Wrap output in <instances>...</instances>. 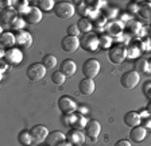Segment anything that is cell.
Segmentation results:
<instances>
[{
    "mask_svg": "<svg viewBox=\"0 0 151 146\" xmlns=\"http://www.w3.org/2000/svg\"><path fill=\"white\" fill-rule=\"evenodd\" d=\"M18 141H19V143H20L22 146H31L32 142H34L31 133H30L28 130L20 131V133H19V135H18Z\"/></svg>",
    "mask_w": 151,
    "mask_h": 146,
    "instance_id": "obj_25",
    "label": "cell"
},
{
    "mask_svg": "<svg viewBox=\"0 0 151 146\" xmlns=\"http://www.w3.org/2000/svg\"><path fill=\"white\" fill-rule=\"evenodd\" d=\"M99 42H100V48L101 49H108L109 50L112 46V37L111 35H108L107 33L105 34H101L100 37H99Z\"/></svg>",
    "mask_w": 151,
    "mask_h": 146,
    "instance_id": "obj_31",
    "label": "cell"
},
{
    "mask_svg": "<svg viewBox=\"0 0 151 146\" xmlns=\"http://www.w3.org/2000/svg\"><path fill=\"white\" fill-rule=\"evenodd\" d=\"M51 81H53L55 85H62L66 81V76L61 70H55V72H53V74H51Z\"/></svg>",
    "mask_w": 151,
    "mask_h": 146,
    "instance_id": "obj_32",
    "label": "cell"
},
{
    "mask_svg": "<svg viewBox=\"0 0 151 146\" xmlns=\"http://www.w3.org/2000/svg\"><path fill=\"white\" fill-rule=\"evenodd\" d=\"M77 103L73 100L70 96H61L58 99V108H60V111L62 112L63 115H69V114H73V112L77 111Z\"/></svg>",
    "mask_w": 151,
    "mask_h": 146,
    "instance_id": "obj_7",
    "label": "cell"
},
{
    "mask_svg": "<svg viewBox=\"0 0 151 146\" xmlns=\"http://www.w3.org/2000/svg\"><path fill=\"white\" fill-rule=\"evenodd\" d=\"M81 46V42L77 37H70V35H66L65 38L61 41V48L63 51L66 53H74L77 51Z\"/></svg>",
    "mask_w": 151,
    "mask_h": 146,
    "instance_id": "obj_9",
    "label": "cell"
},
{
    "mask_svg": "<svg viewBox=\"0 0 151 146\" xmlns=\"http://www.w3.org/2000/svg\"><path fill=\"white\" fill-rule=\"evenodd\" d=\"M18 16L19 15L15 8L1 10V23H3V25H12L14 20H15Z\"/></svg>",
    "mask_w": 151,
    "mask_h": 146,
    "instance_id": "obj_22",
    "label": "cell"
},
{
    "mask_svg": "<svg viewBox=\"0 0 151 146\" xmlns=\"http://www.w3.org/2000/svg\"><path fill=\"white\" fill-rule=\"evenodd\" d=\"M92 23H93V29L103 31V30H105V27H107V18L104 15H99L94 20H92Z\"/></svg>",
    "mask_w": 151,
    "mask_h": 146,
    "instance_id": "obj_30",
    "label": "cell"
},
{
    "mask_svg": "<svg viewBox=\"0 0 151 146\" xmlns=\"http://www.w3.org/2000/svg\"><path fill=\"white\" fill-rule=\"evenodd\" d=\"M80 33L81 31H80L77 25H70L69 27H68V35H70V37H77V38H78Z\"/></svg>",
    "mask_w": 151,
    "mask_h": 146,
    "instance_id": "obj_36",
    "label": "cell"
},
{
    "mask_svg": "<svg viewBox=\"0 0 151 146\" xmlns=\"http://www.w3.org/2000/svg\"><path fill=\"white\" fill-rule=\"evenodd\" d=\"M53 12L60 19H70L76 14V7L70 1H57Z\"/></svg>",
    "mask_w": 151,
    "mask_h": 146,
    "instance_id": "obj_1",
    "label": "cell"
},
{
    "mask_svg": "<svg viewBox=\"0 0 151 146\" xmlns=\"http://www.w3.org/2000/svg\"><path fill=\"white\" fill-rule=\"evenodd\" d=\"M78 6H77V12L80 14L81 16H89V11H91V7L86 6V3L85 1H78Z\"/></svg>",
    "mask_w": 151,
    "mask_h": 146,
    "instance_id": "obj_34",
    "label": "cell"
},
{
    "mask_svg": "<svg viewBox=\"0 0 151 146\" xmlns=\"http://www.w3.org/2000/svg\"><path fill=\"white\" fill-rule=\"evenodd\" d=\"M139 115H140V118H142V119H145V118L150 116L151 114L147 111V110H146V108H143V110H140V111H139Z\"/></svg>",
    "mask_w": 151,
    "mask_h": 146,
    "instance_id": "obj_43",
    "label": "cell"
},
{
    "mask_svg": "<svg viewBox=\"0 0 151 146\" xmlns=\"http://www.w3.org/2000/svg\"><path fill=\"white\" fill-rule=\"evenodd\" d=\"M100 68H101V65L96 58H88V60L82 64V73H84L85 79L93 80L100 73Z\"/></svg>",
    "mask_w": 151,
    "mask_h": 146,
    "instance_id": "obj_3",
    "label": "cell"
},
{
    "mask_svg": "<svg viewBox=\"0 0 151 146\" xmlns=\"http://www.w3.org/2000/svg\"><path fill=\"white\" fill-rule=\"evenodd\" d=\"M140 123H142V118H140V115H139V112L129 111L124 115V124L128 126L129 129L136 127V126H140Z\"/></svg>",
    "mask_w": 151,
    "mask_h": 146,
    "instance_id": "obj_17",
    "label": "cell"
},
{
    "mask_svg": "<svg viewBox=\"0 0 151 146\" xmlns=\"http://www.w3.org/2000/svg\"><path fill=\"white\" fill-rule=\"evenodd\" d=\"M96 89V84L92 79H82L78 83V92L84 96H89L94 92Z\"/></svg>",
    "mask_w": 151,
    "mask_h": 146,
    "instance_id": "obj_16",
    "label": "cell"
},
{
    "mask_svg": "<svg viewBox=\"0 0 151 146\" xmlns=\"http://www.w3.org/2000/svg\"><path fill=\"white\" fill-rule=\"evenodd\" d=\"M15 39H16V45H18L19 48L24 49V50H27V49L31 48L32 41H34V39H32V35L28 31H26V30L16 31L15 33Z\"/></svg>",
    "mask_w": 151,
    "mask_h": 146,
    "instance_id": "obj_8",
    "label": "cell"
},
{
    "mask_svg": "<svg viewBox=\"0 0 151 146\" xmlns=\"http://www.w3.org/2000/svg\"><path fill=\"white\" fill-rule=\"evenodd\" d=\"M146 3H147V4H148V6H150V7H151V0H147V1H146Z\"/></svg>",
    "mask_w": 151,
    "mask_h": 146,
    "instance_id": "obj_46",
    "label": "cell"
},
{
    "mask_svg": "<svg viewBox=\"0 0 151 146\" xmlns=\"http://www.w3.org/2000/svg\"><path fill=\"white\" fill-rule=\"evenodd\" d=\"M142 126L145 127L146 130L151 131V115L147 116V118H145V119H142Z\"/></svg>",
    "mask_w": 151,
    "mask_h": 146,
    "instance_id": "obj_40",
    "label": "cell"
},
{
    "mask_svg": "<svg viewBox=\"0 0 151 146\" xmlns=\"http://www.w3.org/2000/svg\"><path fill=\"white\" fill-rule=\"evenodd\" d=\"M77 26H78L80 31L84 33V34L92 33V30H93V23H92V20L89 18H81L78 20V23H77Z\"/></svg>",
    "mask_w": 151,
    "mask_h": 146,
    "instance_id": "obj_26",
    "label": "cell"
},
{
    "mask_svg": "<svg viewBox=\"0 0 151 146\" xmlns=\"http://www.w3.org/2000/svg\"><path fill=\"white\" fill-rule=\"evenodd\" d=\"M81 48L86 51H96L100 48V42H99V35L94 33H88L84 34L81 38Z\"/></svg>",
    "mask_w": 151,
    "mask_h": 146,
    "instance_id": "obj_6",
    "label": "cell"
},
{
    "mask_svg": "<svg viewBox=\"0 0 151 146\" xmlns=\"http://www.w3.org/2000/svg\"><path fill=\"white\" fill-rule=\"evenodd\" d=\"M127 58V46L124 43H116L108 50V60L112 64H122Z\"/></svg>",
    "mask_w": 151,
    "mask_h": 146,
    "instance_id": "obj_2",
    "label": "cell"
},
{
    "mask_svg": "<svg viewBox=\"0 0 151 146\" xmlns=\"http://www.w3.org/2000/svg\"><path fill=\"white\" fill-rule=\"evenodd\" d=\"M147 137V130H146L143 126H136L132 127L131 131H129V139L135 143H140L146 139Z\"/></svg>",
    "mask_w": 151,
    "mask_h": 146,
    "instance_id": "obj_14",
    "label": "cell"
},
{
    "mask_svg": "<svg viewBox=\"0 0 151 146\" xmlns=\"http://www.w3.org/2000/svg\"><path fill=\"white\" fill-rule=\"evenodd\" d=\"M54 6H55V3L53 0H38L37 1V7L41 11H45V12L54 10Z\"/></svg>",
    "mask_w": 151,
    "mask_h": 146,
    "instance_id": "obj_29",
    "label": "cell"
},
{
    "mask_svg": "<svg viewBox=\"0 0 151 146\" xmlns=\"http://www.w3.org/2000/svg\"><path fill=\"white\" fill-rule=\"evenodd\" d=\"M84 130H85V135L88 137V138H91L92 141H96L101 133V124L99 121L92 119V121H88Z\"/></svg>",
    "mask_w": 151,
    "mask_h": 146,
    "instance_id": "obj_11",
    "label": "cell"
},
{
    "mask_svg": "<svg viewBox=\"0 0 151 146\" xmlns=\"http://www.w3.org/2000/svg\"><path fill=\"white\" fill-rule=\"evenodd\" d=\"M76 70H77V65H76V62L73 60L66 58V60L62 61V64H61V72H62L66 77H72L76 73Z\"/></svg>",
    "mask_w": 151,
    "mask_h": 146,
    "instance_id": "obj_20",
    "label": "cell"
},
{
    "mask_svg": "<svg viewBox=\"0 0 151 146\" xmlns=\"http://www.w3.org/2000/svg\"><path fill=\"white\" fill-rule=\"evenodd\" d=\"M115 146H131V142L128 139H120L115 143Z\"/></svg>",
    "mask_w": 151,
    "mask_h": 146,
    "instance_id": "obj_41",
    "label": "cell"
},
{
    "mask_svg": "<svg viewBox=\"0 0 151 146\" xmlns=\"http://www.w3.org/2000/svg\"><path fill=\"white\" fill-rule=\"evenodd\" d=\"M0 43H1V49L4 50H9V49H14L16 45V39H15V34L12 33H3L1 34V38H0Z\"/></svg>",
    "mask_w": 151,
    "mask_h": 146,
    "instance_id": "obj_19",
    "label": "cell"
},
{
    "mask_svg": "<svg viewBox=\"0 0 151 146\" xmlns=\"http://www.w3.org/2000/svg\"><path fill=\"white\" fill-rule=\"evenodd\" d=\"M117 15V11L115 10V8H107L105 10V18H111V19H113V18H116Z\"/></svg>",
    "mask_w": 151,
    "mask_h": 146,
    "instance_id": "obj_39",
    "label": "cell"
},
{
    "mask_svg": "<svg viewBox=\"0 0 151 146\" xmlns=\"http://www.w3.org/2000/svg\"><path fill=\"white\" fill-rule=\"evenodd\" d=\"M107 34L111 37H120L123 31V22L120 20H111L109 23H107Z\"/></svg>",
    "mask_w": 151,
    "mask_h": 146,
    "instance_id": "obj_18",
    "label": "cell"
},
{
    "mask_svg": "<svg viewBox=\"0 0 151 146\" xmlns=\"http://www.w3.org/2000/svg\"><path fill=\"white\" fill-rule=\"evenodd\" d=\"M7 69H8V64H7L6 61L3 60V61H1V62H0V72H1V73H4Z\"/></svg>",
    "mask_w": 151,
    "mask_h": 146,
    "instance_id": "obj_44",
    "label": "cell"
},
{
    "mask_svg": "<svg viewBox=\"0 0 151 146\" xmlns=\"http://www.w3.org/2000/svg\"><path fill=\"white\" fill-rule=\"evenodd\" d=\"M143 92H145V95L150 99V102H151V81L150 80L143 84Z\"/></svg>",
    "mask_w": 151,
    "mask_h": 146,
    "instance_id": "obj_38",
    "label": "cell"
},
{
    "mask_svg": "<svg viewBox=\"0 0 151 146\" xmlns=\"http://www.w3.org/2000/svg\"><path fill=\"white\" fill-rule=\"evenodd\" d=\"M85 139H86L85 133H82L81 130H77V129H70L66 134V141L70 142L73 146H82Z\"/></svg>",
    "mask_w": 151,
    "mask_h": 146,
    "instance_id": "obj_10",
    "label": "cell"
},
{
    "mask_svg": "<svg viewBox=\"0 0 151 146\" xmlns=\"http://www.w3.org/2000/svg\"><path fill=\"white\" fill-rule=\"evenodd\" d=\"M8 65H19V64L23 61V53L20 49L18 48H14V49H9V50L6 51V56L3 58Z\"/></svg>",
    "mask_w": 151,
    "mask_h": 146,
    "instance_id": "obj_12",
    "label": "cell"
},
{
    "mask_svg": "<svg viewBox=\"0 0 151 146\" xmlns=\"http://www.w3.org/2000/svg\"><path fill=\"white\" fill-rule=\"evenodd\" d=\"M77 112L81 115H85V114H88V108L84 107V106H78V107H77Z\"/></svg>",
    "mask_w": 151,
    "mask_h": 146,
    "instance_id": "obj_42",
    "label": "cell"
},
{
    "mask_svg": "<svg viewBox=\"0 0 151 146\" xmlns=\"http://www.w3.org/2000/svg\"><path fill=\"white\" fill-rule=\"evenodd\" d=\"M42 65H43L46 69H54L57 66V57L53 54H46L43 58H42Z\"/></svg>",
    "mask_w": 151,
    "mask_h": 146,
    "instance_id": "obj_28",
    "label": "cell"
},
{
    "mask_svg": "<svg viewBox=\"0 0 151 146\" xmlns=\"http://www.w3.org/2000/svg\"><path fill=\"white\" fill-rule=\"evenodd\" d=\"M26 19L24 18H22V16H18L15 20H14V23L11 25V27H12L15 31H20V30H24L26 27Z\"/></svg>",
    "mask_w": 151,
    "mask_h": 146,
    "instance_id": "obj_33",
    "label": "cell"
},
{
    "mask_svg": "<svg viewBox=\"0 0 151 146\" xmlns=\"http://www.w3.org/2000/svg\"><path fill=\"white\" fill-rule=\"evenodd\" d=\"M148 64H150V69H151V57L148 58Z\"/></svg>",
    "mask_w": 151,
    "mask_h": 146,
    "instance_id": "obj_47",
    "label": "cell"
},
{
    "mask_svg": "<svg viewBox=\"0 0 151 146\" xmlns=\"http://www.w3.org/2000/svg\"><path fill=\"white\" fill-rule=\"evenodd\" d=\"M140 81V74L135 70H128L120 77V85L126 89H134Z\"/></svg>",
    "mask_w": 151,
    "mask_h": 146,
    "instance_id": "obj_4",
    "label": "cell"
},
{
    "mask_svg": "<svg viewBox=\"0 0 151 146\" xmlns=\"http://www.w3.org/2000/svg\"><path fill=\"white\" fill-rule=\"evenodd\" d=\"M140 15L145 18V19H150L151 18V7L148 6L147 3H142V6H140Z\"/></svg>",
    "mask_w": 151,
    "mask_h": 146,
    "instance_id": "obj_35",
    "label": "cell"
},
{
    "mask_svg": "<svg viewBox=\"0 0 151 146\" xmlns=\"http://www.w3.org/2000/svg\"><path fill=\"white\" fill-rule=\"evenodd\" d=\"M24 19L28 25H37L42 20V11L38 7H32L31 11L24 16Z\"/></svg>",
    "mask_w": 151,
    "mask_h": 146,
    "instance_id": "obj_21",
    "label": "cell"
},
{
    "mask_svg": "<svg viewBox=\"0 0 151 146\" xmlns=\"http://www.w3.org/2000/svg\"><path fill=\"white\" fill-rule=\"evenodd\" d=\"M65 141H66V134H63L60 130H55L49 134L45 143H46V146H58L62 142H65Z\"/></svg>",
    "mask_w": 151,
    "mask_h": 146,
    "instance_id": "obj_15",
    "label": "cell"
},
{
    "mask_svg": "<svg viewBox=\"0 0 151 146\" xmlns=\"http://www.w3.org/2000/svg\"><path fill=\"white\" fill-rule=\"evenodd\" d=\"M135 72L138 73H150V64H148V60L146 58H138L135 61Z\"/></svg>",
    "mask_w": 151,
    "mask_h": 146,
    "instance_id": "obj_24",
    "label": "cell"
},
{
    "mask_svg": "<svg viewBox=\"0 0 151 146\" xmlns=\"http://www.w3.org/2000/svg\"><path fill=\"white\" fill-rule=\"evenodd\" d=\"M32 135V139H34L35 143H42V142H46L47 137H49V130H47V127L42 126V124H37V126L31 127V130H30Z\"/></svg>",
    "mask_w": 151,
    "mask_h": 146,
    "instance_id": "obj_13",
    "label": "cell"
},
{
    "mask_svg": "<svg viewBox=\"0 0 151 146\" xmlns=\"http://www.w3.org/2000/svg\"><path fill=\"white\" fill-rule=\"evenodd\" d=\"M14 4H15V8L16 12H18L19 16H26L30 11H31L32 7L31 6H28V1H14Z\"/></svg>",
    "mask_w": 151,
    "mask_h": 146,
    "instance_id": "obj_23",
    "label": "cell"
},
{
    "mask_svg": "<svg viewBox=\"0 0 151 146\" xmlns=\"http://www.w3.org/2000/svg\"><path fill=\"white\" fill-rule=\"evenodd\" d=\"M142 53V49L139 46V42L127 45V57L128 58H138Z\"/></svg>",
    "mask_w": 151,
    "mask_h": 146,
    "instance_id": "obj_27",
    "label": "cell"
},
{
    "mask_svg": "<svg viewBox=\"0 0 151 146\" xmlns=\"http://www.w3.org/2000/svg\"><path fill=\"white\" fill-rule=\"evenodd\" d=\"M26 74H27L28 80H31V81H39V80H42L46 76V68L42 65V62H34L27 68Z\"/></svg>",
    "mask_w": 151,
    "mask_h": 146,
    "instance_id": "obj_5",
    "label": "cell"
},
{
    "mask_svg": "<svg viewBox=\"0 0 151 146\" xmlns=\"http://www.w3.org/2000/svg\"><path fill=\"white\" fill-rule=\"evenodd\" d=\"M146 110H147V111H148V112H150V114H151V102H150V103H148V104H147V107H146Z\"/></svg>",
    "mask_w": 151,
    "mask_h": 146,
    "instance_id": "obj_45",
    "label": "cell"
},
{
    "mask_svg": "<svg viewBox=\"0 0 151 146\" xmlns=\"http://www.w3.org/2000/svg\"><path fill=\"white\" fill-rule=\"evenodd\" d=\"M127 10H128L129 14H138L139 11H140V6H139V3H128V6H127Z\"/></svg>",
    "mask_w": 151,
    "mask_h": 146,
    "instance_id": "obj_37",
    "label": "cell"
}]
</instances>
